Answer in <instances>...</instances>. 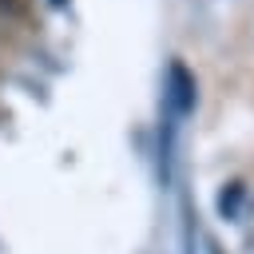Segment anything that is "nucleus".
Here are the masks:
<instances>
[{"instance_id":"obj_1","label":"nucleus","mask_w":254,"mask_h":254,"mask_svg":"<svg viewBox=\"0 0 254 254\" xmlns=\"http://www.w3.org/2000/svg\"><path fill=\"white\" fill-rule=\"evenodd\" d=\"M0 24L4 28H28L32 24L28 0H0Z\"/></svg>"},{"instance_id":"obj_2","label":"nucleus","mask_w":254,"mask_h":254,"mask_svg":"<svg viewBox=\"0 0 254 254\" xmlns=\"http://www.w3.org/2000/svg\"><path fill=\"white\" fill-rule=\"evenodd\" d=\"M56 4H64V0H56Z\"/></svg>"}]
</instances>
